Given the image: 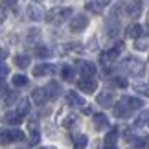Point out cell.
<instances>
[{
  "instance_id": "cell-4",
  "label": "cell",
  "mask_w": 149,
  "mask_h": 149,
  "mask_svg": "<svg viewBox=\"0 0 149 149\" xmlns=\"http://www.w3.org/2000/svg\"><path fill=\"white\" fill-rule=\"evenodd\" d=\"M79 90H83L85 94H92L96 92V88H98V81H96L94 77H81V81L77 83Z\"/></svg>"
},
{
  "instance_id": "cell-32",
  "label": "cell",
  "mask_w": 149,
  "mask_h": 149,
  "mask_svg": "<svg viewBox=\"0 0 149 149\" xmlns=\"http://www.w3.org/2000/svg\"><path fill=\"white\" fill-rule=\"evenodd\" d=\"M74 123H76V116H68L65 122H63V125H65V127H72Z\"/></svg>"
},
{
  "instance_id": "cell-5",
  "label": "cell",
  "mask_w": 149,
  "mask_h": 149,
  "mask_svg": "<svg viewBox=\"0 0 149 149\" xmlns=\"http://www.w3.org/2000/svg\"><path fill=\"white\" fill-rule=\"evenodd\" d=\"M87 26H88V19H87L85 15H77V17H74V19L70 20V30H72L74 33L83 31Z\"/></svg>"
},
{
  "instance_id": "cell-28",
  "label": "cell",
  "mask_w": 149,
  "mask_h": 149,
  "mask_svg": "<svg viewBox=\"0 0 149 149\" xmlns=\"http://www.w3.org/2000/svg\"><path fill=\"white\" fill-rule=\"evenodd\" d=\"M134 90H136V92H142V94L149 96V87H147V85H144V83H136L134 85Z\"/></svg>"
},
{
  "instance_id": "cell-27",
  "label": "cell",
  "mask_w": 149,
  "mask_h": 149,
  "mask_svg": "<svg viewBox=\"0 0 149 149\" xmlns=\"http://www.w3.org/2000/svg\"><path fill=\"white\" fill-rule=\"evenodd\" d=\"M11 138H9V129H2L0 131V144H9Z\"/></svg>"
},
{
  "instance_id": "cell-16",
  "label": "cell",
  "mask_w": 149,
  "mask_h": 149,
  "mask_svg": "<svg viewBox=\"0 0 149 149\" xmlns=\"http://www.w3.org/2000/svg\"><path fill=\"white\" fill-rule=\"evenodd\" d=\"M140 6H138V2H131V4H127L125 6V13H127L129 17H138L140 15Z\"/></svg>"
},
{
  "instance_id": "cell-31",
  "label": "cell",
  "mask_w": 149,
  "mask_h": 149,
  "mask_svg": "<svg viewBox=\"0 0 149 149\" xmlns=\"http://www.w3.org/2000/svg\"><path fill=\"white\" fill-rule=\"evenodd\" d=\"M9 74V68L6 66V65H2V63H0V79H4L6 76H8Z\"/></svg>"
},
{
  "instance_id": "cell-20",
  "label": "cell",
  "mask_w": 149,
  "mask_h": 149,
  "mask_svg": "<svg viewBox=\"0 0 149 149\" xmlns=\"http://www.w3.org/2000/svg\"><path fill=\"white\" fill-rule=\"evenodd\" d=\"M133 147L134 149H147L149 142H147V138H144V136H136V140L133 142Z\"/></svg>"
},
{
  "instance_id": "cell-17",
  "label": "cell",
  "mask_w": 149,
  "mask_h": 149,
  "mask_svg": "<svg viewBox=\"0 0 149 149\" xmlns=\"http://www.w3.org/2000/svg\"><path fill=\"white\" fill-rule=\"evenodd\" d=\"M88 144V138L85 134H77L76 138H74V149H85Z\"/></svg>"
},
{
  "instance_id": "cell-9",
  "label": "cell",
  "mask_w": 149,
  "mask_h": 149,
  "mask_svg": "<svg viewBox=\"0 0 149 149\" xmlns=\"http://www.w3.org/2000/svg\"><path fill=\"white\" fill-rule=\"evenodd\" d=\"M31 100H33V103H37V105H42V103L48 100L46 90H44V88H35L31 92Z\"/></svg>"
},
{
  "instance_id": "cell-23",
  "label": "cell",
  "mask_w": 149,
  "mask_h": 149,
  "mask_svg": "<svg viewBox=\"0 0 149 149\" xmlns=\"http://www.w3.org/2000/svg\"><path fill=\"white\" fill-rule=\"evenodd\" d=\"M17 112H19V114H20V116H22V118H24V116H26V114H28V112H30V101H28V100H22V101L19 103V111H17Z\"/></svg>"
},
{
  "instance_id": "cell-6",
  "label": "cell",
  "mask_w": 149,
  "mask_h": 149,
  "mask_svg": "<svg viewBox=\"0 0 149 149\" xmlns=\"http://www.w3.org/2000/svg\"><path fill=\"white\" fill-rule=\"evenodd\" d=\"M77 65H79V72H81L83 77H94V74H96V65H94V63L79 61Z\"/></svg>"
},
{
  "instance_id": "cell-15",
  "label": "cell",
  "mask_w": 149,
  "mask_h": 149,
  "mask_svg": "<svg viewBox=\"0 0 149 149\" xmlns=\"http://www.w3.org/2000/svg\"><path fill=\"white\" fill-rule=\"evenodd\" d=\"M28 17H30L31 20H41L42 19V11L39 6H30L28 8Z\"/></svg>"
},
{
  "instance_id": "cell-1",
  "label": "cell",
  "mask_w": 149,
  "mask_h": 149,
  "mask_svg": "<svg viewBox=\"0 0 149 149\" xmlns=\"http://www.w3.org/2000/svg\"><path fill=\"white\" fill-rule=\"evenodd\" d=\"M72 15V9L70 8H55L48 11L46 15V20L50 22V24H63L65 20H68V17Z\"/></svg>"
},
{
  "instance_id": "cell-26",
  "label": "cell",
  "mask_w": 149,
  "mask_h": 149,
  "mask_svg": "<svg viewBox=\"0 0 149 149\" xmlns=\"http://www.w3.org/2000/svg\"><path fill=\"white\" fill-rule=\"evenodd\" d=\"M35 55H37V57H50L52 52H50L46 46H37V48H35Z\"/></svg>"
},
{
  "instance_id": "cell-22",
  "label": "cell",
  "mask_w": 149,
  "mask_h": 149,
  "mask_svg": "<svg viewBox=\"0 0 149 149\" xmlns=\"http://www.w3.org/2000/svg\"><path fill=\"white\" fill-rule=\"evenodd\" d=\"M9 138L11 142H20V140H24V133L20 129H9Z\"/></svg>"
},
{
  "instance_id": "cell-39",
  "label": "cell",
  "mask_w": 149,
  "mask_h": 149,
  "mask_svg": "<svg viewBox=\"0 0 149 149\" xmlns=\"http://www.w3.org/2000/svg\"><path fill=\"white\" fill-rule=\"evenodd\" d=\"M39 149H54V147H39Z\"/></svg>"
},
{
  "instance_id": "cell-7",
  "label": "cell",
  "mask_w": 149,
  "mask_h": 149,
  "mask_svg": "<svg viewBox=\"0 0 149 149\" xmlns=\"http://www.w3.org/2000/svg\"><path fill=\"white\" fill-rule=\"evenodd\" d=\"M112 101H114V94L105 90V92L98 94V103L101 107H112Z\"/></svg>"
},
{
  "instance_id": "cell-38",
  "label": "cell",
  "mask_w": 149,
  "mask_h": 149,
  "mask_svg": "<svg viewBox=\"0 0 149 149\" xmlns=\"http://www.w3.org/2000/svg\"><path fill=\"white\" fill-rule=\"evenodd\" d=\"M0 90H4V85H2V81H0Z\"/></svg>"
},
{
  "instance_id": "cell-13",
  "label": "cell",
  "mask_w": 149,
  "mask_h": 149,
  "mask_svg": "<svg viewBox=\"0 0 149 149\" xmlns=\"http://www.w3.org/2000/svg\"><path fill=\"white\" fill-rule=\"evenodd\" d=\"M4 122L9 123V125H19V123L22 122V116H20L17 111H15V112H8V114L4 116Z\"/></svg>"
},
{
  "instance_id": "cell-40",
  "label": "cell",
  "mask_w": 149,
  "mask_h": 149,
  "mask_svg": "<svg viewBox=\"0 0 149 149\" xmlns=\"http://www.w3.org/2000/svg\"><path fill=\"white\" fill-rule=\"evenodd\" d=\"M147 125H149V120H147Z\"/></svg>"
},
{
  "instance_id": "cell-36",
  "label": "cell",
  "mask_w": 149,
  "mask_h": 149,
  "mask_svg": "<svg viewBox=\"0 0 149 149\" xmlns=\"http://www.w3.org/2000/svg\"><path fill=\"white\" fill-rule=\"evenodd\" d=\"M6 57H8V52H6L4 48H0V63H2V61L6 59Z\"/></svg>"
},
{
  "instance_id": "cell-34",
  "label": "cell",
  "mask_w": 149,
  "mask_h": 149,
  "mask_svg": "<svg viewBox=\"0 0 149 149\" xmlns=\"http://www.w3.org/2000/svg\"><path fill=\"white\" fill-rule=\"evenodd\" d=\"M109 4H111V0H96V6H100V8H105Z\"/></svg>"
},
{
  "instance_id": "cell-35",
  "label": "cell",
  "mask_w": 149,
  "mask_h": 149,
  "mask_svg": "<svg viewBox=\"0 0 149 149\" xmlns=\"http://www.w3.org/2000/svg\"><path fill=\"white\" fill-rule=\"evenodd\" d=\"M87 8L90 11H94V13H100V8H96V4H87Z\"/></svg>"
},
{
  "instance_id": "cell-8",
  "label": "cell",
  "mask_w": 149,
  "mask_h": 149,
  "mask_svg": "<svg viewBox=\"0 0 149 149\" xmlns=\"http://www.w3.org/2000/svg\"><path fill=\"white\" fill-rule=\"evenodd\" d=\"M66 101L70 103L72 107H83V105H85V100H83L77 92H74V90H70V92L66 94Z\"/></svg>"
},
{
  "instance_id": "cell-11",
  "label": "cell",
  "mask_w": 149,
  "mask_h": 149,
  "mask_svg": "<svg viewBox=\"0 0 149 149\" xmlns=\"http://www.w3.org/2000/svg\"><path fill=\"white\" fill-rule=\"evenodd\" d=\"M94 127L98 129V131H103V129H107L109 127V118L105 116V114H96L94 116Z\"/></svg>"
},
{
  "instance_id": "cell-19",
  "label": "cell",
  "mask_w": 149,
  "mask_h": 149,
  "mask_svg": "<svg viewBox=\"0 0 149 149\" xmlns=\"http://www.w3.org/2000/svg\"><path fill=\"white\" fill-rule=\"evenodd\" d=\"M116 138H118V129L112 127V131H109V134L105 136V146H114L116 144Z\"/></svg>"
},
{
  "instance_id": "cell-12",
  "label": "cell",
  "mask_w": 149,
  "mask_h": 149,
  "mask_svg": "<svg viewBox=\"0 0 149 149\" xmlns=\"http://www.w3.org/2000/svg\"><path fill=\"white\" fill-rule=\"evenodd\" d=\"M54 72V66L52 65H37L33 68V76L35 77H41V76H46V74H52Z\"/></svg>"
},
{
  "instance_id": "cell-37",
  "label": "cell",
  "mask_w": 149,
  "mask_h": 149,
  "mask_svg": "<svg viewBox=\"0 0 149 149\" xmlns=\"http://www.w3.org/2000/svg\"><path fill=\"white\" fill-rule=\"evenodd\" d=\"M103 149H118V147H116V146H105Z\"/></svg>"
},
{
  "instance_id": "cell-25",
  "label": "cell",
  "mask_w": 149,
  "mask_h": 149,
  "mask_svg": "<svg viewBox=\"0 0 149 149\" xmlns=\"http://www.w3.org/2000/svg\"><path fill=\"white\" fill-rule=\"evenodd\" d=\"M13 85L15 87H24V85H28V77L22 76V74H17V76H13Z\"/></svg>"
},
{
  "instance_id": "cell-21",
  "label": "cell",
  "mask_w": 149,
  "mask_h": 149,
  "mask_svg": "<svg viewBox=\"0 0 149 149\" xmlns=\"http://www.w3.org/2000/svg\"><path fill=\"white\" fill-rule=\"evenodd\" d=\"M125 101H127V105L131 107V111H134V109H142V107H144V101L138 100V98H125Z\"/></svg>"
},
{
  "instance_id": "cell-2",
  "label": "cell",
  "mask_w": 149,
  "mask_h": 149,
  "mask_svg": "<svg viewBox=\"0 0 149 149\" xmlns=\"http://www.w3.org/2000/svg\"><path fill=\"white\" fill-rule=\"evenodd\" d=\"M123 68L129 76H134V77H140L144 74V63L140 59H136V57H127L123 61Z\"/></svg>"
},
{
  "instance_id": "cell-18",
  "label": "cell",
  "mask_w": 149,
  "mask_h": 149,
  "mask_svg": "<svg viewBox=\"0 0 149 149\" xmlns=\"http://www.w3.org/2000/svg\"><path fill=\"white\" fill-rule=\"evenodd\" d=\"M15 65L19 68H28L30 66V55H17L15 57Z\"/></svg>"
},
{
  "instance_id": "cell-10",
  "label": "cell",
  "mask_w": 149,
  "mask_h": 149,
  "mask_svg": "<svg viewBox=\"0 0 149 149\" xmlns=\"http://www.w3.org/2000/svg\"><path fill=\"white\" fill-rule=\"evenodd\" d=\"M142 33H144V28L140 24H131V26H127V30H125V35L131 37V39H138V37H142Z\"/></svg>"
},
{
  "instance_id": "cell-33",
  "label": "cell",
  "mask_w": 149,
  "mask_h": 149,
  "mask_svg": "<svg viewBox=\"0 0 149 149\" xmlns=\"http://www.w3.org/2000/svg\"><path fill=\"white\" fill-rule=\"evenodd\" d=\"M146 122H147V114H146V116H140L138 120H136V127H142Z\"/></svg>"
},
{
  "instance_id": "cell-24",
  "label": "cell",
  "mask_w": 149,
  "mask_h": 149,
  "mask_svg": "<svg viewBox=\"0 0 149 149\" xmlns=\"http://www.w3.org/2000/svg\"><path fill=\"white\" fill-rule=\"evenodd\" d=\"M61 76H63V79H66V81H72V77H74V68L68 66V65H65V66H63V70H61Z\"/></svg>"
},
{
  "instance_id": "cell-14",
  "label": "cell",
  "mask_w": 149,
  "mask_h": 149,
  "mask_svg": "<svg viewBox=\"0 0 149 149\" xmlns=\"http://www.w3.org/2000/svg\"><path fill=\"white\" fill-rule=\"evenodd\" d=\"M44 90H46L48 98H57V96L61 94V87H59V83H55V81H52V83H48V87L44 88Z\"/></svg>"
},
{
  "instance_id": "cell-29",
  "label": "cell",
  "mask_w": 149,
  "mask_h": 149,
  "mask_svg": "<svg viewBox=\"0 0 149 149\" xmlns=\"http://www.w3.org/2000/svg\"><path fill=\"white\" fill-rule=\"evenodd\" d=\"M112 83L116 85V87H120V88H123V87H127V79L125 77H120V76H116L112 79Z\"/></svg>"
},
{
  "instance_id": "cell-30",
  "label": "cell",
  "mask_w": 149,
  "mask_h": 149,
  "mask_svg": "<svg viewBox=\"0 0 149 149\" xmlns=\"http://www.w3.org/2000/svg\"><path fill=\"white\" fill-rule=\"evenodd\" d=\"M134 46H136V48H138V50H142V48H144V50H146V48L149 46V41H147V39H144V41H142V39L138 37V39H136V42H134Z\"/></svg>"
},
{
  "instance_id": "cell-3",
  "label": "cell",
  "mask_w": 149,
  "mask_h": 149,
  "mask_svg": "<svg viewBox=\"0 0 149 149\" xmlns=\"http://www.w3.org/2000/svg\"><path fill=\"white\" fill-rule=\"evenodd\" d=\"M112 114L116 118H129L131 116V107L127 105V101L123 100H120L118 103H114V107H112Z\"/></svg>"
}]
</instances>
